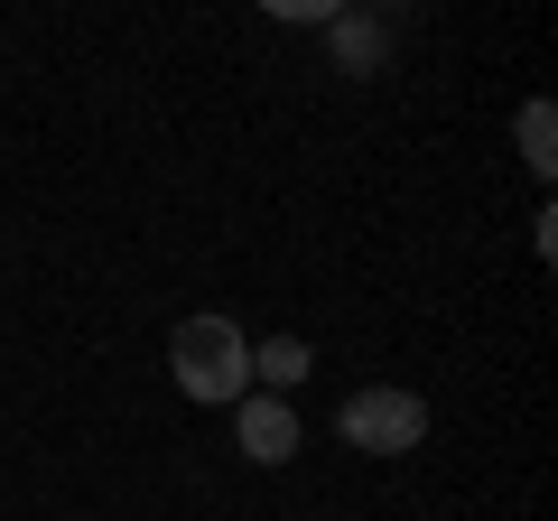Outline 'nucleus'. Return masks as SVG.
I'll return each instance as SVG.
<instances>
[{"mask_svg": "<svg viewBox=\"0 0 558 521\" xmlns=\"http://www.w3.org/2000/svg\"><path fill=\"white\" fill-rule=\"evenodd\" d=\"M168 381H178L186 401H205V410H233L242 391H252V336H242L233 317H178V336H168Z\"/></svg>", "mask_w": 558, "mask_h": 521, "instance_id": "obj_1", "label": "nucleus"}, {"mask_svg": "<svg viewBox=\"0 0 558 521\" xmlns=\"http://www.w3.org/2000/svg\"><path fill=\"white\" fill-rule=\"evenodd\" d=\"M336 428H344V447H363V457H410V447H428V401L400 391V381H363Z\"/></svg>", "mask_w": 558, "mask_h": 521, "instance_id": "obj_2", "label": "nucleus"}, {"mask_svg": "<svg viewBox=\"0 0 558 521\" xmlns=\"http://www.w3.org/2000/svg\"><path fill=\"white\" fill-rule=\"evenodd\" d=\"M233 438H242L252 465H289L299 457V410L279 401V391H242L233 401Z\"/></svg>", "mask_w": 558, "mask_h": 521, "instance_id": "obj_3", "label": "nucleus"}, {"mask_svg": "<svg viewBox=\"0 0 558 521\" xmlns=\"http://www.w3.org/2000/svg\"><path fill=\"white\" fill-rule=\"evenodd\" d=\"M326 38H336V65H344V75H381V57H391V28L363 20V10L326 20Z\"/></svg>", "mask_w": 558, "mask_h": 521, "instance_id": "obj_4", "label": "nucleus"}, {"mask_svg": "<svg viewBox=\"0 0 558 521\" xmlns=\"http://www.w3.org/2000/svg\"><path fill=\"white\" fill-rule=\"evenodd\" d=\"M512 141H521V168L549 178V168H558V112H549V102H521V112H512Z\"/></svg>", "mask_w": 558, "mask_h": 521, "instance_id": "obj_5", "label": "nucleus"}, {"mask_svg": "<svg viewBox=\"0 0 558 521\" xmlns=\"http://www.w3.org/2000/svg\"><path fill=\"white\" fill-rule=\"evenodd\" d=\"M307 363H317V354H307V336H260V344H252V373L270 381V391L307 381Z\"/></svg>", "mask_w": 558, "mask_h": 521, "instance_id": "obj_6", "label": "nucleus"}, {"mask_svg": "<svg viewBox=\"0 0 558 521\" xmlns=\"http://www.w3.org/2000/svg\"><path fill=\"white\" fill-rule=\"evenodd\" d=\"M270 20H289V28H326V20H344L354 0H260Z\"/></svg>", "mask_w": 558, "mask_h": 521, "instance_id": "obj_7", "label": "nucleus"}]
</instances>
